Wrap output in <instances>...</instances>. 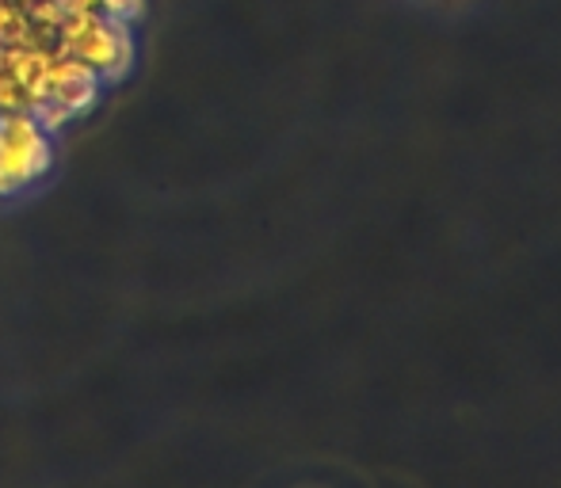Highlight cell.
Segmentation results:
<instances>
[{
	"label": "cell",
	"mask_w": 561,
	"mask_h": 488,
	"mask_svg": "<svg viewBox=\"0 0 561 488\" xmlns=\"http://www.w3.org/2000/svg\"><path fill=\"white\" fill-rule=\"evenodd\" d=\"M61 54L84 61L100 73V81H123L134 66L130 23L112 20L104 12H69L61 15Z\"/></svg>",
	"instance_id": "1"
},
{
	"label": "cell",
	"mask_w": 561,
	"mask_h": 488,
	"mask_svg": "<svg viewBox=\"0 0 561 488\" xmlns=\"http://www.w3.org/2000/svg\"><path fill=\"white\" fill-rule=\"evenodd\" d=\"M398 4H401V0H398Z\"/></svg>",
	"instance_id": "5"
},
{
	"label": "cell",
	"mask_w": 561,
	"mask_h": 488,
	"mask_svg": "<svg viewBox=\"0 0 561 488\" xmlns=\"http://www.w3.org/2000/svg\"><path fill=\"white\" fill-rule=\"evenodd\" d=\"M409 12L432 23H473L496 4V0H401Z\"/></svg>",
	"instance_id": "4"
},
{
	"label": "cell",
	"mask_w": 561,
	"mask_h": 488,
	"mask_svg": "<svg viewBox=\"0 0 561 488\" xmlns=\"http://www.w3.org/2000/svg\"><path fill=\"white\" fill-rule=\"evenodd\" d=\"M54 133L31 112H0V199H15L50 172Z\"/></svg>",
	"instance_id": "2"
},
{
	"label": "cell",
	"mask_w": 561,
	"mask_h": 488,
	"mask_svg": "<svg viewBox=\"0 0 561 488\" xmlns=\"http://www.w3.org/2000/svg\"><path fill=\"white\" fill-rule=\"evenodd\" d=\"M100 89H104V81H100V73L92 66L69 58V54H54V58H50V69H46V96L43 100H54V104H58L69 119L92 112V107H96V100H100Z\"/></svg>",
	"instance_id": "3"
}]
</instances>
